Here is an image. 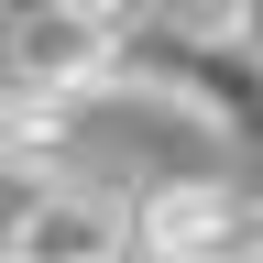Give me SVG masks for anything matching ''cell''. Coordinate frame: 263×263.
I'll use <instances>...</instances> for the list:
<instances>
[{"instance_id":"cell-1","label":"cell","mask_w":263,"mask_h":263,"mask_svg":"<svg viewBox=\"0 0 263 263\" xmlns=\"http://www.w3.org/2000/svg\"><path fill=\"white\" fill-rule=\"evenodd\" d=\"M110 88H143L164 110L263 143V77L241 66V44H197V33H110Z\"/></svg>"},{"instance_id":"cell-2","label":"cell","mask_w":263,"mask_h":263,"mask_svg":"<svg viewBox=\"0 0 263 263\" xmlns=\"http://www.w3.org/2000/svg\"><path fill=\"white\" fill-rule=\"evenodd\" d=\"M263 197L230 176H164L143 197V263H252Z\"/></svg>"},{"instance_id":"cell-3","label":"cell","mask_w":263,"mask_h":263,"mask_svg":"<svg viewBox=\"0 0 263 263\" xmlns=\"http://www.w3.org/2000/svg\"><path fill=\"white\" fill-rule=\"evenodd\" d=\"M11 88H33V99H88L110 88V33H99L77 0H33V11L11 22Z\"/></svg>"},{"instance_id":"cell-4","label":"cell","mask_w":263,"mask_h":263,"mask_svg":"<svg viewBox=\"0 0 263 263\" xmlns=\"http://www.w3.org/2000/svg\"><path fill=\"white\" fill-rule=\"evenodd\" d=\"M132 230L121 209H99L88 186H33L11 219H0V263H121Z\"/></svg>"},{"instance_id":"cell-5","label":"cell","mask_w":263,"mask_h":263,"mask_svg":"<svg viewBox=\"0 0 263 263\" xmlns=\"http://www.w3.org/2000/svg\"><path fill=\"white\" fill-rule=\"evenodd\" d=\"M77 132H88V110H77V99L0 88V176H22V186H66V164H77Z\"/></svg>"},{"instance_id":"cell-6","label":"cell","mask_w":263,"mask_h":263,"mask_svg":"<svg viewBox=\"0 0 263 263\" xmlns=\"http://www.w3.org/2000/svg\"><path fill=\"white\" fill-rule=\"evenodd\" d=\"M230 44H241V66L263 77V0H241V11H230Z\"/></svg>"},{"instance_id":"cell-7","label":"cell","mask_w":263,"mask_h":263,"mask_svg":"<svg viewBox=\"0 0 263 263\" xmlns=\"http://www.w3.org/2000/svg\"><path fill=\"white\" fill-rule=\"evenodd\" d=\"M0 11H11V22H22V11H33V0H0Z\"/></svg>"},{"instance_id":"cell-8","label":"cell","mask_w":263,"mask_h":263,"mask_svg":"<svg viewBox=\"0 0 263 263\" xmlns=\"http://www.w3.org/2000/svg\"><path fill=\"white\" fill-rule=\"evenodd\" d=\"M252 263H263V219H252Z\"/></svg>"}]
</instances>
